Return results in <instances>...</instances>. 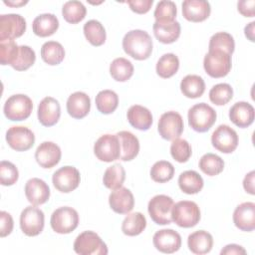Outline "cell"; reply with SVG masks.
Masks as SVG:
<instances>
[{"label":"cell","mask_w":255,"mask_h":255,"mask_svg":"<svg viewBox=\"0 0 255 255\" xmlns=\"http://www.w3.org/2000/svg\"><path fill=\"white\" fill-rule=\"evenodd\" d=\"M26 31V20L19 14H3L0 16V41L14 40Z\"/></svg>","instance_id":"cell-15"},{"label":"cell","mask_w":255,"mask_h":255,"mask_svg":"<svg viewBox=\"0 0 255 255\" xmlns=\"http://www.w3.org/2000/svg\"><path fill=\"white\" fill-rule=\"evenodd\" d=\"M192 149L186 139L175 138L172 140L170 145V154L174 160L183 163L186 162L191 156Z\"/></svg>","instance_id":"cell-46"},{"label":"cell","mask_w":255,"mask_h":255,"mask_svg":"<svg viewBox=\"0 0 255 255\" xmlns=\"http://www.w3.org/2000/svg\"><path fill=\"white\" fill-rule=\"evenodd\" d=\"M174 175L173 165L166 160L156 161L150 168V177L153 181L164 183L172 179Z\"/></svg>","instance_id":"cell-42"},{"label":"cell","mask_w":255,"mask_h":255,"mask_svg":"<svg viewBox=\"0 0 255 255\" xmlns=\"http://www.w3.org/2000/svg\"><path fill=\"white\" fill-rule=\"evenodd\" d=\"M45 224L44 212L34 206H27L20 215V227L27 236H37L43 229Z\"/></svg>","instance_id":"cell-11"},{"label":"cell","mask_w":255,"mask_h":255,"mask_svg":"<svg viewBox=\"0 0 255 255\" xmlns=\"http://www.w3.org/2000/svg\"><path fill=\"white\" fill-rule=\"evenodd\" d=\"M153 34L155 38L163 44H171L180 36V24L177 21L157 22L153 24Z\"/></svg>","instance_id":"cell-27"},{"label":"cell","mask_w":255,"mask_h":255,"mask_svg":"<svg viewBox=\"0 0 255 255\" xmlns=\"http://www.w3.org/2000/svg\"><path fill=\"white\" fill-rule=\"evenodd\" d=\"M14 222L10 213L6 211L0 212V236L6 237L13 230Z\"/></svg>","instance_id":"cell-49"},{"label":"cell","mask_w":255,"mask_h":255,"mask_svg":"<svg viewBox=\"0 0 255 255\" xmlns=\"http://www.w3.org/2000/svg\"><path fill=\"white\" fill-rule=\"evenodd\" d=\"M28 1H4V4L8 5V6H11V7H20V6H23L25 4H27Z\"/></svg>","instance_id":"cell-55"},{"label":"cell","mask_w":255,"mask_h":255,"mask_svg":"<svg viewBox=\"0 0 255 255\" xmlns=\"http://www.w3.org/2000/svg\"><path fill=\"white\" fill-rule=\"evenodd\" d=\"M152 242L159 252L171 254L180 248L181 236L173 229H161L154 233Z\"/></svg>","instance_id":"cell-16"},{"label":"cell","mask_w":255,"mask_h":255,"mask_svg":"<svg viewBox=\"0 0 255 255\" xmlns=\"http://www.w3.org/2000/svg\"><path fill=\"white\" fill-rule=\"evenodd\" d=\"M171 218L172 221L179 227L190 228L199 222L200 209L193 201L181 200L173 204Z\"/></svg>","instance_id":"cell-3"},{"label":"cell","mask_w":255,"mask_h":255,"mask_svg":"<svg viewBox=\"0 0 255 255\" xmlns=\"http://www.w3.org/2000/svg\"><path fill=\"white\" fill-rule=\"evenodd\" d=\"M119 105V97L112 90H103L96 96V107L104 115L114 113Z\"/></svg>","instance_id":"cell-36"},{"label":"cell","mask_w":255,"mask_h":255,"mask_svg":"<svg viewBox=\"0 0 255 255\" xmlns=\"http://www.w3.org/2000/svg\"><path fill=\"white\" fill-rule=\"evenodd\" d=\"M203 178L194 170L183 171L178 177V186L186 194L198 193L203 188Z\"/></svg>","instance_id":"cell-30"},{"label":"cell","mask_w":255,"mask_h":255,"mask_svg":"<svg viewBox=\"0 0 255 255\" xmlns=\"http://www.w3.org/2000/svg\"><path fill=\"white\" fill-rule=\"evenodd\" d=\"M74 251L80 255H107L108 247L102 238L94 231L80 233L74 242Z\"/></svg>","instance_id":"cell-4"},{"label":"cell","mask_w":255,"mask_h":255,"mask_svg":"<svg viewBox=\"0 0 255 255\" xmlns=\"http://www.w3.org/2000/svg\"><path fill=\"white\" fill-rule=\"evenodd\" d=\"M59 28L58 18L51 13H44L37 16L32 24L35 35L39 37H49L53 35Z\"/></svg>","instance_id":"cell-29"},{"label":"cell","mask_w":255,"mask_h":255,"mask_svg":"<svg viewBox=\"0 0 255 255\" xmlns=\"http://www.w3.org/2000/svg\"><path fill=\"white\" fill-rule=\"evenodd\" d=\"M211 12L208 1L185 0L182 2V15L190 22H202L206 20Z\"/></svg>","instance_id":"cell-22"},{"label":"cell","mask_w":255,"mask_h":255,"mask_svg":"<svg viewBox=\"0 0 255 255\" xmlns=\"http://www.w3.org/2000/svg\"><path fill=\"white\" fill-rule=\"evenodd\" d=\"M211 143L222 153L233 152L238 145L237 132L227 125H220L211 135Z\"/></svg>","instance_id":"cell-12"},{"label":"cell","mask_w":255,"mask_h":255,"mask_svg":"<svg viewBox=\"0 0 255 255\" xmlns=\"http://www.w3.org/2000/svg\"><path fill=\"white\" fill-rule=\"evenodd\" d=\"M81 181L79 170L70 165L63 166L54 172L52 177L53 185L57 190L63 193H69L75 190Z\"/></svg>","instance_id":"cell-13"},{"label":"cell","mask_w":255,"mask_h":255,"mask_svg":"<svg viewBox=\"0 0 255 255\" xmlns=\"http://www.w3.org/2000/svg\"><path fill=\"white\" fill-rule=\"evenodd\" d=\"M255 1L242 0L237 3V9L244 17H254L255 15Z\"/></svg>","instance_id":"cell-51"},{"label":"cell","mask_w":255,"mask_h":255,"mask_svg":"<svg viewBox=\"0 0 255 255\" xmlns=\"http://www.w3.org/2000/svg\"><path fill=\"white\" fill-rule=\"evenodd\" d=\"M94 153L104 162H112L120 158L121 145L117 134H104L94 144Z\"/></svg>","instance_id":"cell-9"},{"label":"cell","mask_w":255,"mask_h":255,"mask_svg":"<svg viewBox=\"0 0 255 255\" xmlns=\"http://www.w3.org/2000/svg\"><path fill=\"white\" fill-rule=\"evenodd\" d=\"M231 55L220 50H209L203 60L207 75L212 78H223L231 70Z\"/></svg>","instance_id":"cell-5"},{"label":"cell","mask_w":255,"mask_h":255,"mask_svg":"<svg viewBox=\"0 0 255 255\" xmlns=\"http://www.w3.org/2000/svg\"><path fill=\"white\" fill-rule=\"evenodd\" d=\"M19 53V46L14 40L0 41V62L1 65H10L15 62Z\"/></svg>","instance_id":"cell-47"},{"label":"cell","mask_w":255,"mask_h":255,"mask_svg":"<svg viewBox=\"0 0 255 255\" xmlns=\"http://www.w3.org/2000/svg\"><path fill=\"white\" fill-rule=\"evenodd\" d=\"M254 117V108L247 102H237L229 110V119L238 128H244L252 125Z\"/></svg>","instance_id":"cell-23"},{"label":"cell","mask_w":255,"mask_h":255,"mask_svg":"<svg viewBox=\"0 0 255 255\" xmlns=\"http://www.w3.org/2000/svg\"><path fill=\"white\" fill-rule=\"evenodd\" d=\"M35 60H36L35 51L29 46L22 45V46H19L18 56L11 67L16 71H26L33 66V64L35 63Z\"/></svg>","instance_id":"cell-44"},{"label":"cell","mask_w":255,"mask_h":255,"mask_svg":"<svg viewBox=\"0 0 255 255\" xmlns=\"http://www.w3.org/2000/svg\"><path fill=\"white\" fill-rule=\"evenodd\" d=\"M177 14L176 5L172 1H159L156 4L153 16L157 22H172L175 21Z\"/></svg>","instance_id":"cell-45"},{"label":"cell","mask_w":255,"mask_h":255,"mask_svg":"<svg viewBox=\"0 0 255 255\" xmlns=\"http://www.w3.org/2000/svg\"><path fill=\"white\" fill-rule=\"evenodd\" d=\"M84 35L93 46H102L106 42L107 34L104 26L97 20H90L84 25Z\"/></svg>","instance_id":"cell-37"},{"label":"cell","mask_w":255,"mask_h":255,"mask_svg":"<svg viewBox=\"0 0 255 255\" xmlns=\"http://www.w3.org/2000/svg\"><path fill=\"white\" fill-rule=\"evenodd\" d=\"M18 177V169L12 162L7 160H2L0 162V182L2 185H13L17 182Z\"/></svg>","instance_id":"cell-48"},{"label":"cell","mask_w":255,"mask_h":255,"mask_svg":"<svg viewBox=\"0 0 255 255\" xmlns=\"http://www.w3.org/2000/svg\"><path fill=\"white\" fill-rule=\"evenodd\" d=\"M42 60L50 65H59L65 58V50L61 43L56 41H48L43 44L41 48Z\"/></svg>","instance_id":"cell-32"},{"label":"cell","mask_w":255,"mask_h":255,"mask_svg":"<svg viewBox=\"0 0 255 255\" xmlns=\"http://www.w3.org/2000/svg\"><path fill=\"white\" fill-rule=\"evenodd\" d=\"M131 127L139 130H147L152 125V115L148 109L140 105L131 106L127 114Z\"/></svg>","instance_id":"cell-26"},{"label":"cell","mask_w":255,"mask_h":255,"mask_svg":"<svg viewBox=\"0 0 255 255\" xmlns=\"http://www.w3.org/2000/svg\"><path fill=\"white\" fill-rule=\"evenodd\" d=\"M133 66L130 61L120 57L115 59L110 65V74L118 82H126L133 75Z\"/></svg>","instance_id":"cell-34"},{"label":"cell","mask_w":255,"mask_h":255,"mask_svg":"<svg viewBox=\"0 0 255 255\" xmlns=\"http://www.w3.org/2000/svg\"><path fill=\"white\" fill-rule=\"evenodd\" d=\"M233 222L242 231L250 232L255 229V203L243 202L233 212Z\"/></svg>","instance_id":"cell-20"},{"label":"cell","mask_w":255,"mask_h":255,"mask_svg":"<svg viewBox=\"0 0 255 255\" xmlns=\"http://www.w3.org/2000/svg\"><path fill=\"white\" fill-rule=\"evenodd\" d=\"M120 145H121V154L120 159L123 161L132 160L139 151V141L138 138L128 130H122L117 133Z\"/></svg>","instance_id":"cell-25"},{"label":"cell","mask_w":255,"mask_h":255,"mask_svg":"<svg viewBox=\"0 0 255 255\" xmlns=\"http://www.w3.org/2000/svg\"><path fill=\"white\" fill-rule=\"evenodd\" d=\"M125 179L126 171L120 163H116L108 167L103 176L104 185L111 190H115L122 187Z\"/></svg>","instance_id":"cell-38"},{"label":"cell","mask_w":255,"mask_h":255,"mask_svg":"<svg viewBox=\"0 0 255 255\" xmlns=\"http://www.w3.org/2000/svg\"><path fill=\"white\" fill-rule=\"evenodd\" d=\"M173 199L164 194L153 196L147 205V211L152 221L158 225H167L172 222L171 210Z\"/></svg>","instance_id":"cell-7"},{"label":"cell","mask_w":255,"mask_h":255,"mask_svg":"<svg viewBox=\"0 0 255 255\" xmlns=\"http://www.w3.org/2000/svg\"><path fill=\"white\" fill-rule=\"evenodd\" d=\"M87 14V9L80 1H68L63 5L62 15L64 19L70 24H77L81 22Z\"/></svg>","instance_id":"cell-39"},{"label":"cell","mask_w":255,"mask_h":255,"mask_svg":"<svg viewBox=\"0 0 255 255\" xmlns=\"http://www.w3.org/2000/svg\"><path fill=\"white\" fill-rule=\"evenodd\" d=\"M128 4L131 11L137 14H145L150 10L153 0H131L128 1Z\"/></svg>","instance_id":"cell-50"},{"label":"cell","mask_w":255,"mask_h":255,"mask_svg":"<svg viewBox=\"0 0 255 255\" xmlns=\"http://www.w3.org/2000/svg\"><path fill=\"white\" fill-rule=\"evenodd\" d=\"M25 195L32 205L38 206L49 200L50 188L43 179L33 177L25 184Z\"/></svg>","instance_id":"cell-19"},{"label":"cell","mask_w":255,"mask_h":255,"mask_svg":"<svg viewBox=\"0 0 255 255\" xmlns=\"http://www.w3.org/2000/svg\"><path fill=\"white\" fill-rule=\"evenodd\" d=\"M179 68L178 57L172 53L162 55L156 63V73L160 78L168 79L176 74Z\"/></svg>","instance_id":"cell-35"},{"label":"cell","mask_w":255,"mask_h":255,"mask_svg":"<svg viewBox=\"0 0 255 255\" xmlns=\"http://www.w3.org/2000/svg\"><path fill=\"white\" fill-rule=\"evenodd\" d=\"M123 49L135 60H146L152 52L151 37L143 30H131L123 39Z\"/></svg>","instance_id":"cell-1"},{"label":"cell","mask_w":255,"mask_h":255,"mask_svg":"<svg viewBox=\"0 0 255 255\" xmlns=\"http://www.w3.org/2000/svg\"><path fill=\"white\" fill-rule=\"evenodd\" d=\"M184 128L182 117L174 111L162 114L158 120L157 129L160 136L166 140L178 138Z\"/></svg>","instance_id":"cell-10"},{"label":"cell","mask_w":255,"mask_h":255,"mask_svg":"<svg viewBox=\"0 0 255 255\" xmlns=\"http://www.w3.org/2000/svg\"><path fill=\"white\" fill-rule=\"evenodd\" d=\"M254 177H255V171L252 170L249 173H247L243 179V187L245 189L246 192H248L249 194L254 195L255 191H254Z\"/></svg>","instance_id":"cell-53"},{"label":"cell","mask_w":255,"mask_h":255,"mask_svg":"<svg viewBox=\"0 0 255 255\" xmlns=\"http://www.w3.org/2000/svg\"><path fill=\"white\" fill-rule=\"evenodd\" d=\"M180 90L183 96L189 99H196L203 95L205 91L204 80L197 75H187L180 83Z\"/></svg>","instance_id":"cell-31"},{"label":"cell","mask_w":255,"mask_h":255,"mask_svg":"<svg viewBox=\"0 0 255 255\" xmlns=\"http://www.w3.org/2000/svg\"><path fill=\"white\" fill-rule=\"evenodd\" d=\"M254 25H255V22H250L247 26H245L244 28V33H245V36L248 38V40H250L251 42H254L255 41V38H254Z\"/></svg>","instance_id":"cell-54"},{"label":"cell","mask_w":255,"mask_h":255,"mask_svg":"<svg viewBox=\"0 0 255 255\" xmlns=\"http://www.w3.org/2000/svg\"><path fill=\"white\" fill-rule=\"evenodd\" d=\"M61 156V148L53 141H44L40 143L35 151L36 161L43 168H52L55 166L59 163Z\"/></svg>","instance_id":"cell-17"},{"label":"cell","mask_w":255,"mask_h":255,"mask_svg":"<svg viewBox=\"0 0 255 255\" xmlns=\"http://www.w3.org/2000/svg\"><path fill=\"white\" fill-rule=\"evenodd\" d=\"M187 246L189 250L194 254H206L210 252L213 246L212 235L207 231L197 230L188 236Z\"/></svg>","instance_id":"cell-28"},{"label":"cell","mask_w":255,"mask_h":255,"mask_svg":"<svg viewBox=\"0 0 255 255\" xmlns=\"http://www.w3.org/2000/svg\"><path fill=\"white\" fill-rule=\"evenodd\" d=\"M33 110L32 100L23 94L13 95L4 104L3 112L5 117L13 122L28 119Z\"/></svg>","instance_id":"cell-6"},{"label":"cell","mask_w":255,"mask_h":255,"mask_svg":"<svg viewBox=\"0 0 255 255\" xmlns=\"http://www.w3.org/2000/svg\"><path fill=\"white\" fill-rule=\"evenodd\" d=\"M216 117V112L212 107L205 103H199L188 110V125L197 132H205L214 125Z\"/></svg>","instance_id":"cell-2"},{"label":"cell","mask_w":255,"mask_h":255,"mask_svg":"<svg viewBox=\"0 0 255 255\" xmlns=\"http://www.w3.org/2000/svg\"><path fill=\"white\" fill-rule=\"evenodd\" d=\"M209 50H220L232 55L235 48L233 37L227 32H218L212 35L209 40Z\"/></svg>","instance_id":"cell-41"},{"label":"cell","mask_w":255,"mask_h":255,"mask_svg":"<svg viewBox=\"0 0 255 255\" xmlns=\"http://www.w3.org/2000/svg\"><path fill=\"white\" fill-rule=\"evenodd\" d=\"M199 168L209 176H214L221 173L224 169V161L217 154L208 152L199 159Z\"/></svg>","instance_id":"cell-40"},{"label":"cell","mask_w":255,"mask_h":255,"mask_svg":"<svg viewBox=\"0 0 255 255\" xmlns=\"http://www.w3.org/2000/svg\"><path fill=\"white\" fill-rule=\"evenodd\" d=\"M109 203L116 213L128 214L134 206V198L129 189L122 186L111 192Z\"/></svg>","instance_id":"cell-21"},{"label":"cell","mask_w":255,"mask_h":255,"mask_svg":"<svg viewBox=\"0 0 255 255\" xmlns=\"http://www.w3.org/2000/svg\"><path fill=\"white\" fill-rule=\"evenodd\" d=\"M61 116V107L59 102L52 98H44L38 106V120L44 127L56 125Z\"/></svg>","instance_id":"cell-18"},{"label":"cell","mask_w":255,"mask_h":255,"mask_svg":"<svg viewBox=\"0 0 255 255\" xmlns=\"http://www.w3.org/2000/svg\"><path fill=\"white\" fill-rule=\"evenodd\" d=\"M233 97V89L229 84L220 83L213 86L209 91V100L216 106L226 105Z\"/></svg>","instance_id":"cell-43"},{"label":"cell","mask_w":255,"mask_h":255,"mask_svg":"<svg viewBox=\"0 0 255 255\" xmlns=\"http://www.w3.org/2000/svg\"><path fill=\"white\" fill-rule=\"evenodd\" d=\"M6 140L11 148L16 151H26L35 142V135L31 129L23 126H14L6 131Z\"/></svg>","instance_id":"cell-14"},{"label":"cell","mask_w":255,"mask_h":255,"mask_svg":"<svg viewBox=\"0 0 255 255\" xmlns=\"http://www.w3.org/2000/svg\"><path fill=\"white\" fill-rule=\"evenodd\" d=\"M91 109V99L84 92H75L67 100L68 114L77 120L85 118Z\"/></svg>","instance_id":"cell-24"},{"label":"cell","mask_w":255,"mask_h":255,"mask_svg":"<svg viewBox=\"0 0 255 255\" xmlns=\"http://www.w3.org/2000/svg\"><path fill=\"white\" fill-rule=\"evenodd\" d=\"M246 253V250L237 244H228L220 251L221 255H244Z\"/></svg>","instance_id":"cell-52"},{"label":"cell","mask_w":255,"mask_h":255,"mask_svg":"<svg viewBox=\"0 0 255 255\" xmlns=\"http://www.w3.org/2000/svg\"><path fill=\"white\" fill-rule=\"evenodd\" d=\"M146 227V219L140 212L129 213L122 223V231L128 236L139 235Z\"/></svg>","instance_id":"cell-33"},{"label":"cell","mask_w":255,"mask_h":255,"mask_svg":"<svg viewBox=\"0 0 255 255\" xmlns=\"http://www.w3.org/2000/svg\"><path fill=\"white\" fill-rule=\"evenodd\" d=\"M50 223L55 232L59 234H68L78 227L79 214L76 209L69 206H63L52 213Z\"/></svg>","instance_id":"cell-8"}]
</instances>
